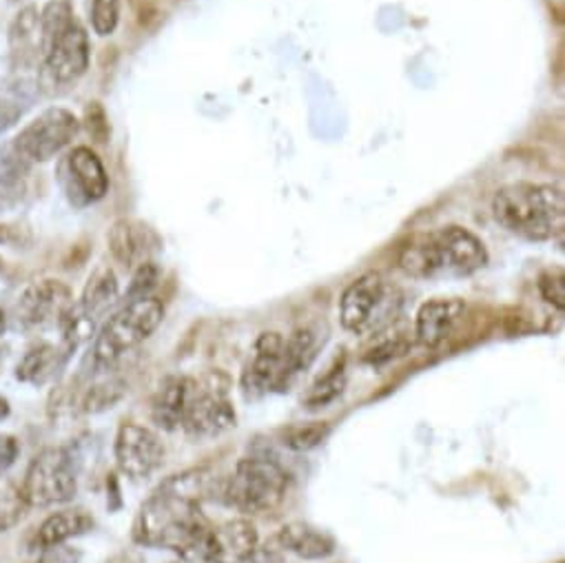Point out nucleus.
Returning a JSON list of instances; mask_svg holds the SVG:
<instances>
[{
    "label": "nucleus",
    "mask_w": 565,
    "mask_h": 563,
    "mask_svg": "<svg viewBox=\"0 0 565 563\" xmlns=\"http://www.w3.org/2000/svg\"><path fill=\"white\" fill-rule=\"evenodd\" d=\"M28 167L30 164H25L12 149L0 156V209L21 200Z\"/></svg>",
    "instance_id": "393cba45"
},
{
    "label": "nucleus",
    "mask_w": 565,
    "mask_h": 563,
    "mask_svg": "<svg viewBox=\"0 0 565 563\" xmlns=\"http://www.w3.org/2000/svg\"><path fill=\"white\" fill-rule=\"evenodd\" d=\"M118 298H120L118 277L109 266H103L89 277L87 287H85L78 305H74V309H76V316L92 331H96L98 322L114 309Z\"/></svg>",
    "instance_id": "a211bd4d"
},
{
    "label": "nucleus",
    "mask_w": 565,
    "mask_h": 563,
    "mask_svg": "<svg viewBox=\"0 0 565 563\" xmlns=\"http://www.w3.org/2000/svg\"><path fill=\"white\" fill-rule=\"evenodd\" d=\"M72 289L61 279H41L19 300V322L25 329L58 327L74 307Z\"/></svg>",
    "instance_id": "ddd939ff"
},
{
    "label": "nucleus",
    "mask_w": 565,
    "mask_h": 563,
    "mask_svg": "<svg viewBox=\"0 0 565 563\" xmlns=\"http://www.w3.org/2000/svg\"><path fill=\"white\" fill-rule=\"evenodd\" d=\"M111 255L129 268L151 262V255L160 246L158 233L138 220H118L107 235Z\"/></svg>",
    "instance_id": "f3484780"
},
{
    "label": "nucleus",
    "mask_w": 565,
    "mask_h": 563,
    "mask_svg": "<svg viewBox=\"0 0 565 563\" xmlns=\"http://www.w3.org/2000/svg\"><path fill=\"white\" fill-rule=\"evenodd\" d=\"M281 355H285V338L275 331H266L255 340L253 358L242 373V391L246 400H257L270 391H275Z\"/></svg>",
    "instance_id": "4468645a"
},
{
    "label": "nucleus",
    "mask_w": 565,
    "mask_h": 563,
    "mask_svg": "<svg viewBox=\"0 0 565 563\" xmlns=\"http://www.w3.org/2000/svg\"><path fill=\"white\" fill-rule=\"evenodd\" d=\"M539 294L556 311H565V275L561 268H552L539 277Z\"/></svg>",
    "instance_id": "c756f323"
},
{
    "label": "nucleus",
    "mask_w": 565,
    "mask_h": 563,
    "mask_svg": "<svg viewBox=\"0 0 565 563\" xmlns=\"http://www.w3.org/2000/svg\"><path fill=\"white\" fill-rule=\"evenodd\" d=\"M70 353L63 347L39 344L30 349L17 367V380L32 386H45L65 367Z\"/></svg>",
    "instance_id": "5701e85b"
},
{
    "label": "nucleus",
    "mask_w": 565,
    "mask_h": 563,
    "mask_svg": "<svg viewBox=\"0 0 565 563\" xmlns=\"http://www.w3.org/2000/svg\"><path fill=\"white\" fill-rule=\"evenodd\" d=\"M114 457L122 475L131 479H149L164 461V444L156 431L136 422H125L114 439Z\"/></svg>",
    "instance_id": "9b49d317"
},
{
    "label": "nucleus",
    "mask_w": 565,
    "mask_h": 563,
    "mask_svg": "<svg viewBox=\"0 0 565 563\" xmlns=\"http://www.w3.org/2000/svg\"><path fill=\"white\" fill-rule=\"evenodd\" d=\"M78 131L81 123L70 109L50 107L17 134L12 151L25 164L50 162L74 142Z\"/></svg>",
    "instance_id": "1a4fd4ad"
},
{
    "label": "nucleus",
    "mask_w": 565,
    "mask_h": 563,
    "mask_svg": "<svg viewBox=\"0 0 565 563\" xmlns=\"http://www.w3.org/2000/svg\"><path fill=\"white\" fill-rule=\"evenodd\" d=\"M289 490V472L268 457H244L222 486V499L242 514H266L281 506Z\"/></svg>",
    "instance_id": "423d86ee"
},
{
    "label": "nucleus",
    "mask_w": 565,
    "mask_h": 563,
    "mask_svg": "<svg viewBox=\"0 0 565 563\" xmlns=\"http://www.w3.org/2000/svg\"><path fill=\"white\" fill-rule=\"evenodd\" d=\"M158 279H160V270L153 262H145V264L136 266L129 291H127V302L151 296V291L158 287Z\"/></svg>",
    "instance_id": "7c9ffc66"
},
{
    "label": "nucleus",
    "mask_w": 565,
    "mask_h": 563,
    "mask_svg": "<svg viewBox=\"0 0 565 563\" xmlns=\"http://www.w3.org/2000/svg\"><path fill=\"white\" fill-rule=\"evenodd\" d=\"M347 389V371H344V362H338L335 367H331L305 395V406L309 411H318V408H327L329 404H333Z\"/></svg>",
    "instance_id": "b1692460"
},
{
    "label": "nucleus",
    "mask_w": 565,
    "mask_h": 563,
    "mask_svg": "<svg viewBox=\"0 0 565 563\" xmlns=\"http://www.w3.org/2000/svg\"><path fill=\"white\" fill-rule=\"evenodd\" d=\"M235 408L231 402V380L211 371L209 375L191 382L182 431L193 439H213L235 426Z\"/></svg>",
    "instance_id": "6e6552de"
},
{
    "label": "nucleus",
    "mask_w": 565,
    "mask_h": 563,
    "mask_svg": "<svg viewBox=\"0 0 565 563\" xmlns=\"http://www.w3.org/2000/svg\"><path fill=\"white\" fill-rule=\"evenodd\" d=\"M492 215L503 229L530 242L556 240L565 229V195L550 184L514 182L494 193Z\"/></svg>",
    "instance_id": "20e7f679"
},
{
    "label": "nucleus",
    "mask_w": 565,
    "mask_h": 563,
    "mask_svg": "<svg viewBox=\"0 0 565 563\" xmlns=\"http://www.w3.org/2000/svg\"><path fill=\"white\" fill-rule=\"evenodd\" d=\"M28 510L30 506L23 499L21 486H17L6 477H0V532L14 528L25 517Z\"/></svg>",
    "instance_id": "cd10ccee"
},
{
    "label": "nucleus",
    "mask_w": 565,
    "mask_h": 563,
    "mask_svg": "<svg viewBox=\"0 0 565 563\" xmlns=\"http://www.w3.org/2000/svg\"><path fill=\"white\" fill-rule=\"evenodd\" d=\"M21 492L30 508H52L72 501L78 492V470L72 450L63 446L43 448L30 461Z\"/></svg>",
    "instance_id": "0eeeda50"
},
{
    "label": "nucleus",
    "mask_w": 565,
    "mask_h": 563,
    "mask_svg": "<svg viewBox=\"0 0 565 563\" xmlns=\"http://www.w3.org/2000/svg\"><path fill=\"white\" fill-rule=\"evenodd\" d=\"M164 320V305L153 298L129 300L96 333L92 360L98 371L114 369L129 351L147 342Z\"/></svg>",
    "instance_id": "39448f33"
},
{
    "label": "nucleus",
    "mask_w": 565,
    "mask_h": 563,
    "mask_svg": "<svg viewBox=\"0 0 565 563\" xmlns=\"http://www.w3.org/2000/svg\"><path fill=\"white\" fill-rule=\"evenodd\" d=\"M58 182L76 209L100 202L109 193V176L103 160L89 147L72 149L58 164Z\"/></svg>",
    "instance_id": "9d476101"
},
{
    "label": "nucleus",
    "mask_w": 565,
    "mask_h": 563,
    "mask_svg": "<svg viewBox=\"0 0 565 563\" xmlns=\"http://www.w3.org/2000/svg\"><path fill=\"white\" fill-rule=\"evenodd\" d=\"M3 264H6V262H3V257H0V270H3Z\"/></svg>",
    "instance_id": "f704fd0d"
},
{
    "label": "nucleus",
    "mask_w": 565,
    "mask_h": 563,
    "mask_svg": "<svg viewBox=\"0 0 565 563\" xmlns=\"http://www.w3.org/2000/svg\"><path fill=\"white\" fill-rule=\"evenodd\" d=\"M28 240H23V229L19 226H0V244L10 246H23Z\"/></svg>",
    "instance_id": "2f4dec72"
},
{
    "label": "nucleus",
    "mask_w": 565,
    "mask_h": 563,
    "mask_svg": "<svg viewBox=\"0 0 565 563\" xmlns=\"http://www.w3.org/2000/svg\"><path fill=\"white\" fill-rule=\"evenodd\" d=\"M486 264L483 242L457 224L417 235L399 251V268L415 279L468 277Z\"/></svg>",
    "instance_id": "7ed1b4c3"
},
{
    "label": "nucleus",
    "mask_w": 565,
    "mask_h": 563,
    "mask_svg": "<svg viewBox=\"0 0 565 563\" xmlns=\"http://www.w3.org/2000/svg\"><path fill=\"white\" fill-rule=\"evenodd\" d=\"M209 468H189L164 479L140 506L131 537L147 548H164L189 563H204L213 523L202 506L215 492Z\"/></svg>",
    "instance_id": "f257e3e1"
},
{
    "label": "nucleus",
    "mask_w": 565,
    "mask_h": 563,
    "mask_svg": "<svg viewBox=\"0 0 565 563\" xmlns=\"http://www.w3.org/2000/svg\"><path fill=\"white\" fill-rule=\"evenodd\" d=\"M331 433L329 422H309V424H294L289 428L281 431L279 439L289 450L296 453H307L318 448Z\"/></svg>",
    "instance_id": "a878e982"
},
{
    "label": "nucleus",
    "mask_w": 565,
    "mask_h": 563,
    "mask_svg": "<svg viewBox=\"0 0 565 563\" xmlns=\"http://www.w3.org/2000/svg\"><path fill=\"white\" fill-rule=\"evenodd\" d=\"M127 393V386L122 380L118 378H107L94 386L87 389V393L83 395V402H81V408L83 413L87 415H96V413H103V411H109L114 408Z\"/></svg>",
    "instance_id": "bb28decb"
},
{
    "label": "nucleus",
    "mask_w": 565,
    "mask_h": 563,
    "mask_svg": "<svg viewBox=\"0 0 565 563\" xmlns=\"http://www.w3.org/2000/svg\"><path fill=\"white\" fill-rule=\"evenodd\" d=\"M89 19L98 36H111L120 21V0H89Z\"/></svg>",
    "instance_id": "c85d7f7f"
},
{
    "label": "nucleus",
    "mask_w": 565,
    "mask_h": 563,
    "mask_svg": "<svg viewBox=\"0 0 565 563\" xmlns=\"http://www.w3.org/2000/svg\"><path fill=\"white\" fill-rule=\"evenodd\" d=\"M388 298V285L382 273H364L347 287L340 298V322L351 333H364L373 329L382 316Z\"/></svg>",
    "instance_id": "f8f14e48"
},
{
    "label": "nucleus",
    "mask_w": 565,
    "mask_h": 563,
    "mask_svg": "<svg viewBox=\"0 0 565 563\" xmlns=\"http://www.w3.org/2000/svg\"><path fill=\"white\" fill-rule=\"evenodd\" d=\"M191 382L193 378L186 375H169L167 380H162L151 402V419L158 428L169 433L180 431L186 400L191 393Z\"/></svg>",
    "instance_id": "aec40b11"
},
{
    "label": "nucleus",
    "mask_w": 565,
    "mask_h": 563,
    "mask_svg": "<svg viewBox=\"0 0 565 563\" xmlns=\"http://www.w3.org/2000/svg\"><path fill=\"white\" fill-rule=\"evenodd\" d=\"M10 415V402L6 397H0V422Z\"/></svg>",
    "instance_id": "473e14b6"
},
{
    "label": "nucleus",
    "mask_w": 565,
    "mask_h": 563,
    "mask_svg": "<svg viewBox=\"0 0 565 563\" xmlns=\"http://www.w3.org/2000/svg\"><path fill=\"white\" fill-rule=\"evenodd\" d=\"M6 331H8V316L3 314V309H0V338L6 336Z\"/></svg>",
    "instance_id": "72a5a7b5"
},
{
    "label": "nucleus",
    "mask_w": 565,
    "mask_h": 563,
    "mask_svg": "<svg viewBox=\"0 0 565 563\" xmlns=\"http://www.w3.org/2000/svg\"><path fill=\"white\" fill-rule=\"evenodd\" d=\"M259 548V534L248 519H228L211 528L204 563H246Z\"/></svg>",
    "instance_id": "2eb2a0df"
},
{
    "label": "nucleus",
    "mask_w": 565,
    "mask_h": 563,
    "mask_svg": "<svg viewBox=\"0 0 565 563\" xmlns=\"http://www.w3.org/2000/svg\"><path fill=\"white\" fill-rule=\"evenodd\" d=\"M94 528V517L85 508H65L50 514L36 532V548L47 550L54 545H65L70 539L87 534Z\"/></svg>",
    "instance_id": "4be33fe9"
},
{
    "label": "nucleus",
    "mask_w": 565,
    "mask_h": 563,
    "mask_svg": "<svg viewBox=\"0 0 565 563\" xmlns=\"http://www.w3.org/2000/svg\"><path fill=\"white\" fill-rule=\"evenodd\" d=\"M277 543L279 548H285L287 552L305 561H324L333 556L338 548L335 539L329 532L307 521H289L281 525L277 530Z\"/></svg>",
    "instance_id": "6ab92c4d"
},
{
    "label": "nucleus",
    "mask_w": 565,
    "mask_h": 563,
    "mask_svg": "<svg viewBox=\"0 0 565 563\" xmlns=\"http://www.w3.org/2000/svg\"><path fill=\"white\" fill-rule=\"evenodd\" d=\"M318 351V331L311 327L296 329L285 340V355H281V371L275 391H289V386L313 364Z\"/></svg>",
    "instance_id": "412c9836"
},
{
    "label": "nucleus",
    "mask_w": 565,
    "mask_h": 563,
    "mask_svg": "<svg viewBox=\"0 0 565 563\" xmlns=\"http://www.w3.org/2000/svg\"><path fill=\"white\" fill-rule=\"evenodd\" d=\"M41 83L65 89L78 83L92 63V45L70 0H52L39 14Z\"/></svg>",
    "instance_id": "f03ea898"
},
{
    "label": "nucleus",
    "mask_w": 565,
    "mask_h": 563,
    "mask_svg": "<svg viewBox=\"0 0 565 563\" xmlns=\"http://www.w3.org/2000/svg\"><path fill=\"white\" fill-rule=\"evenodd\" d=\"M466 316V302L459 298H433L417 311L415 338L422 347L444 344Z\"/></svg>",
    "instance_id": "dca6fc26"
}]
</instances>
